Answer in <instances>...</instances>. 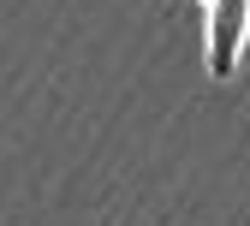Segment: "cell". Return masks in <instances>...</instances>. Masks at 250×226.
I'll return each instance as SVG.
<instances>
[{"mask_svg":"<svg viewBox=\"0 0 250 226\" xmlns=\"http://www.w3.org/2000/svg\"><path fill=\"white\" fill-rule=\"evenodd\" d=\"M244 36H250V0H214L208 6V78L214 83L238 72Z\"/></svg>","mask_w":250,"mask_h":226,"instance_id":"6da1fadb","label":"cell"},{"mask_svg":"<svg viewBox=\"0 0 250 226\" xmlns=\"http://www.w3.org/2000/svg\"><path fill=\"white\" fill-rule=\"evenodd\" d=\"M203 6H214V0H203Z\"/></svg>","mask_w":250,"mask_h":226,"instance_id":"7a4b0ae2","label":"cell"}]
</instances>
